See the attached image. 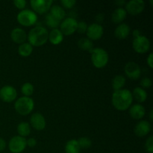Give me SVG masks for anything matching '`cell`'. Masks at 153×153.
<instances>
[{"label":"cell","instance_id":"obj_37","mask_svg":"<svg viewBox=\"0 0 153 153\" xmlns=\"http://www.w3.org/2000/svg\"><path fill=\"white\" fill-rule=\"evenodd\" d=\"M146 61H147L148 65L149 66L150 68H152L153 67V54L150 53L149 55V56L147 57V59H146Z\"/></svg>","mask_w":153,"mask_h":153},{"label":"cell","instance_id":"obj_1","mask_svg":"<svg viewBox=\"0 0 153 153\" xmlns=\"http://www.w3.org/2000/svg\"><path fill=\"white\" fill-rule=\"evenodd\" d=\"M111 101L115 108L119 111H125L128 109L132 103V94L128 89L114 91L112 94Z\"/></svg>","mask_w":153,"mask_h":153},{"label":"cell","instance_id":"obj_4","mask_svg":"<svg viewBox=\"0 0 153 153\" xmlns=\"http://www.w3.org/2000/svg\"><path fill=\"white\" fill-rule=\"evenodd\" d=\"M34 107L32 98L28 97H22L18 99L14 104L15 110L20 115H28L31 113Z\"/></svg>","mask_w":153,"mask_h":153},{"label":"cell","instance_id":"obj_18","mask_svg":"<svg viewBox=\"0 0 153 153\" xmlns=\"http://www.w3.org/2000/svg\"><path fill=\"white\" fill-rule=\"evenodd\" d=\"M131 28L126 23H120L114 30V35L117 38L125 39L129 34Z\"/></svg>","mask_w":153,"mask_h":153},{"label":"cell","instance_id":"obj_8","mask_svg":"<svg viewBox=\"0 0 153 153\" xmlns=\"http://www.w3.org/2000/svg\"><path fill=\"white\" fill-rule=\"evenodd\" d=\"M78 22L75 18H65L60 24V30L64 35H70L76 31Z\"/></svg>","mask_w":153,"mask_h":153},{"label":"cell","instance_id":"obj_26","mask_svg":"<svg viewBox=\"0 0 153 153\" xmlns=\"http://www.w3.org/2000/svg\"><path fill=\"white\" fill-rule=\"evenodd\" d=\"M78 46L82 50L91 52L94 49V43L88 37H82L78 41Z\"/></svg>","mask_w":153,"mask_h":153},{"label":"cell","instance_id":"obj_2","mask_svg":"<svg viewBox=\"0 0 153 153\" xmlns=\"http://www.w3.org/2000/svg\"><path fill=\"white\" fill-rule=\"evenodd\" d=\"M48 36L49 32L46 28L41 25H37L30 30L27 38L31 46H39L43 45L47 41Z\"/></svg>","mask_w":153,"mask_h":153},{"label":"cell","instance_id":"obj_5","mask_svg":"<svg viewBox=\"0 0 153 153\" xmlns=\"http://www.w3.org/2000/svg\"><path fill=\"white\" fill-rule=\"evenodd\" d=\"M37 20V16L36 13L30 9L22 10L17 14V21L25 26H31L35 24Z\"/></svg>","mask_w":153,"mask_h":153},{"label":"cell","instance_id":"obj_20","mask_svg":"<svg viewBox=\"0 0 153 153\" xmlns=\"http://www.w3.org/2000/svg\"><path fill=\"white\" fill-rule=\"evenodd\" d=\"M127 12L125 8L119 7L115 9L111 15V19L114 23H121L126 19Z\"/></svg>","mask_w":153,"mask_h":153},{"label":"cell","instance_id":"obj_10","mask_svg":"<svg viewBox=\"0 0 153 153\" xmlns=\"http://www.w3.org/2000/svg\"><path fill=\"white\" fill-rule=\"evenodd\" d=\"M86 33L90 40H99L104 34V28L100 24L92 23L88 26Z\"/></svg>","mask_w":153,"mask_h":153},{"label":"cell","instance_id":"obj_31","mask_svg":"<svg viewBox=\"0 0 153 153\" xmlns=\"http://www.w3.org/2000/svg\"><path fill=\"white\" fill-rule=\"evenodd\" d=\"M145 149L148 153H153V137L150 136L145 143Z\"/></svg>","mask_w":153,"mask_h":153},{"label":"cell","instance_id":"obj_15","mask_svg":"<svg viewBox=\"0 0 153 153\" xmlns=\"http://www.w3.org/2000/svg\"><path fill=\"white\" fill-rule=\"evenodd\" d=\"M31 125L36 130H43L46 127V120L40 113H34L30 118Z\"/></svg>","mask_w":153,"mask_h":153},{"label":"cell","instance_id":"obj_7","mask_svg":"<svg viewBox=\"0 0 153 153\" xmlns=\"http://www.w3.org/2000/svg\"><path fill=\"white\" fill-rule=\"evenodd\" d=\"M133 49L137 53H145L150 48V42L146 37L140 35L134 37L132 42Z\"/></svg>","mask_w":153,"mask_h":153},{"label":"cell","instance_id":"obj_42","mask_svg":"<svg viewBox=\"0 0 153 153\" xmlns=\"http://www.w3.org/2000/svg\"><path fill=\"white\" fill-rule=\"evenodd\" d=\"M152 114H153V111L151 110L150 111H149V119H150V120H153Z\"/></svg>","mask_w":153,"mask_h":153},{"label":"cell","instance_id":"obj_38","mask_svg":"<svg viewBox=\"0 0 153 153\" xmlns=\"http://www.w3.org/2000/svg\"><path fill=\"white\" fill-rule=\"evenodd\" d=\"M6 147V141L2 138L0 137V152L4 150Z\"/></svg>","mask_w":153,"mask_h":153},{"label":"cell","instance_id":"obj_28","mask_svg":"<svg viewBox=\"0 0 153 153\" xmlns=\"http://www.w3.org/2000/svg\"><path fill=\"white\" fill-rule=\"evenodd\" d=\"M45 21H46V25L50 27V28H52V29L53 28H58V27L61 24V21L57 19V18H55L54 16H52L50 13L46 14V20Z\"/></svg>","mask_w":153,"mask_h":153},{"label":"cell","instance_id":"obj_13","mask_svg":"<svg viewBox=\"0 0 153 153\" xmlns=\"http://www.w3.org/2000/svg\"><path fill=\"white\" fill-rule=\"evenodd\" d=\"M52 2V0H31L30 4L34 11L42 14L50 9Z\"/></svg>","mask_w":153,"mask_h":153},{"label":"cell","instance_id":"obj_12","mask_svg":"<svg viewBox=\"0 0 153 153\" xmlns=\"http://www.w3.org/2000/svg\"><path fill=\"white\" fill-rule=\"evenodd\" d=\"M145 7L143 0H131L126 4V10L131 15H137L141 13Z\"/></svg>","mask_w":153,"mask_h":153},{"label":"cell","instance_id":"obj_29","mask_svg":"<svg viewBox=\"0 0 153 153\" xmlns=\"http://www.w3.org/2000/svg\"><path fill=\"white\" fill-rule=\"evenodd\" d=\"M21 92L25 97H29L34 93V86L30 82H25L21 87Z\"/></svg>","mask_w":153,"mask_h":153},{"label":"cell","instance_id":"obj_33","mask_svg":"<svg viewBox=\"0 0 153 153\" xmlns=\"http://www.w3.org/2000/svg\"><path fill=\"white\" fill-rule=\"evenodd\" d=\"M152 80L148 77L143 78V79H142L141 81H140V85H141L142 88H149V87L152 86ZM141 87H140V88H141Z\"/></svg>","mask_w":153,"mask_h":153},{"label":"cell","instance_id":"obj_21","mask_svg":"<svg viewBox=\"0 0 153 153\" xmlns=\"http://www.w3.org/2000/svg\"><path fill=\"white\" fill-rule=\"evenodd\" d=\"M131 94H132L133 99H134L137 102H139V104L145 102L147 99V92L140 87H137L134 88Z\"/></svg>","mask_w":153,"mask_h":153},{"label":"cell","instance_id":"obj_19","mask_svg":"<svg viewBox=\"0 0 153 153\" xmlns=\"http://www.w3.org/2000/svg\"><path fill=\"white\" fill-rule=\"evenodd\" d=\"M48 40L50 41L51 43L54 45L60 44L64 40V34L58 28H53L49 33Z\"/></svg>","mask_w":153,"mask_h":153},{"label":"cell","instance_id":"obj_3","mask_svg":"<svg viewBox=\"0 0 153 153\" xmlns=\"http://www.w3.org/2000/svg\"><path fill=\"white\" fill-rule=\"evenodd\" d=\"M91 61L97 68H102L108 62L109 56L107 51L102 48H95L91 51Z\"/></svg>","mask_w":153,"mask_h":153},{"label":"cell","instance_id":"obj_36","mask_svg":"<svg viewBox=\"0 0 153 153\" xmlns=\"http://www.w3.org/2000/svg\"><path fill=\"white\" fill-rule=\"evenodd\" d=\"M26 145L29 147H34L37 145V140L34 137H30L26 140Z\"/></svg>","mask_w":153,"mask_h":153},{"label":"cell","instance_id":"obj_22","mask_svg":"<svg viewBox=\"0 0 153 153\" xmlns=\"http://www.w3.org/2000/svg\"><path fill=\"white\" fill-rule=\"evenodd\" d=\"M50 12L49 13L52 15V16H55V18H57L58 19H59L60 21L62 20L66 16L65 10H64V7H61L60 5H57V4H54V5L51 6L50 9H49Z\"/></svg>","mask_w":153,"mask_h":153},{"label":"cell","instance_id":"obj_14","mask_svg":"<svg viewBox=\"0 0 153 153\" xmlns=\"http://www.w3.org/2000/svg\"><path fill=\"white\" fill-rule=\"evenodd\" d=\"M151 131V124L147 120H140L136 124L134 128L135 134L138 137H144Z\"/></svg>","mask_w":153,"mask_h":153},{"label":"cell","instance_id":"obj_17","mask_svg":"<svg viewBox=\"0 0 153 153\" xmlns=\"http://www.w3.org/2000/svg\"><path fill=\"white\" fill-rule=\"evenodd\" d=\"M129 114L133 119L134 120H140L144 117L146 110H145L144 106L141 104H134L132 106L129 107Z\"/></svg>","mask_w":153,"mask_h":153},{"label":"cell","instance_id":"obj_41","mask_svg":"<svg viewBox=\"0 0 153 153\" xmlns=\"http://www.w3.org/2000/svg\"><path fill=\"white\" fill-rule=\"evenodd\" d=\"M126 3V1H124V0H117V1H116V4H117V5L119 6H123L124 4Z\"/></svg>","mask_w":153,"mask_h":153},{"label":"cell","instance_id":"obj_11","mask_svg":"<svg viewBox=\"0 0 153 153\" xmlns=\"http://www.w3.org/2000/svg\"><path fill=\"white\" fill-rule=\"evenodd\" d=\"M17 97L16 90L10 85H5L0 89V98L5 102H10Z\"/></svg>","mask_w":153,"mask_h":153},{"label":"cell","instance_id":"obj_9","mask_svg":"<svg viewBox=\"0 0 153 153\" xmlns=\"http://www.w3.org/2000/svg\"><path fill=\"white\" fill-rule=\"evenodd\" d=\"M124 71L126 75L133 80L138 79L141 75V69L140 66L134 61H129L127 63L124 67Z\"/></svg>","mask_w":153,"mask_h":153},{"label":"cell","instance_id":"obj_35","mask_svg":"<svg viewBox=\"0 0 153 153\" xmlns=\"http://www.w3.org/2000/svg\"><path fill=\"white\" fill-rule=\"evenodd\" d=\"M13 4L17 8L23 9L26 5V1L25 0H14Z\"/></svg>","mask_w":153,"mask_h":153},{"label":"cell","instance_id":"obj_25","mask_svg":"<svg viewBox=\"0 0 153 153\" xmlns=\"http://www.w3.org/2000/svg\"><path fill=\"white\" fill-rule=\"evenodd\" d=\"M17 132L21 137H27L31 133V126L27 122H21L17 126Z\"/></svg>","mask_w":153,"mask_h":153},{"label":"cell","instance_id":"obj_16","mask_svg":"<svg viewBox=\"0 0 153 153\" xmlns=\"http://www.w3.org/2000/svg\"><path fill=\"white\" fill-rule=\"evenodd\" d=\"M10 37L13 42L22 44V43H25L26 40L27 34L23 28L16 27V28H13L10 32Z\"/></svg>","mask_w":153,"mask_h":153},{"label":"cell","instance_id":"obj_23","mask_svg":"<svg viewBox=\"0 0 153 153\" xmlns=\"http://www.w3.org/2000/svg\"><path fill=\"white\" fill-rule=\"evenodd\" d=\"M81 148L78 140L76 139H72L67 142L65 146L66 153H80Z\"/></svg>","mask_w":153,"mask_h":153},{"label":"cell","instance_id":"obj_6","mask_svg":"<svg viewBox=\"0 0 153 153\" xmlns=\"http://www.w3.org/2000/svg\"><path fill=\"white\" fill-rule=\"evenodd\" d=\"M26 139L19 135L13 136L8 143V147L12 153H21L26 147Z\"/></svg>","mask_w":153,"mask_h":153},{"label":"cell","instance_id":"obj_40","mask_svg":"<svg viewBox=\"0 0 153 153\" xmlns=\"http://www.w3.org/2000/svg\"><path fill=\"white\" fill-rule=\"evenodd\" d=\"M141 35L140 34V31H139L138 29H135L134 31H133V36H134V38L136 37H138V36Z\"/></svg>","mask_w":153,"mask_h":153},{"label":"cell","instance_id":"obj_34","mask_svg":"<svg viewBox=\"0 0 153 153\" xmlns=\"http://www.w3.org/2000/svg\"><path fill=\"white\" fill-rule=\"evenodd\" d=\"M61 3L64 7L71 8V7H73L74 4H76V0H61Z\"/></svg>","mask_w":153,"mask_h":153},{"label":"cell","instance_id":"obj_32","mask_svg":"<svg viewBox=\"0 0 153 153\" xmlns=\"http://www.w3.org/2000/svg\"><path fill=\"white\" fill-rule=\"evenodd\" d=\"M87 28H88V24L85 21H81V22H78L77 28H76V31H78V32L83 34V33L86 32Z\"/></svg>","mask_w":153,"mask_h":153},{"label":"cell","instance_id":"obj_27","mask_svg":"<svg viewBox=\"0 0 153 153\" xmlns=\"http://www.w3.org/2000/svg\"><path fill=\"white\" fill-rule=\"evenodd\" d=\"M32 52L33 46H31L29 43H27V42L22 43L18 47V52L21 56L28 57L32 53Z\"/></svg>","mask_w":153,"mask_h":153},{"label":"cell","instance_id":"obj_30","mask_svg":"<svg viewBox=\"0 0 153 153\" xmlns=\"http://www.w3.org/2000/svg\"><path fill=\"white\" fill-rule=\"evenodd\" d=\"M77 140L81 149H88L91 147L92 145V141L88 137H82Z\"/></svg>","mask_w":153,"mask_h":153},{"label":"cell","instance_id":"obj_24","mask_svg":"<svg viewBox=\"0 0 153 153\" xmlns=\"http://www.w3.org/2000/svg\"><path fill=\"white\" fill-rule=\"evenodd\" d=\"M126 84V78L122 75H117L111 81L112 88L114 91L121 90Z\"/></svg>","mask_w":153,"mask_h":153},{"label":"cell","instance_id":"obj_39","mask_svg":"<svg viewBox=\"0 0 153 153\" xmlns=\"http://www.w3.org/2000/svg\"><path fill=\"white\" fill-rule=\"evenodd\" d=\"M103 18H104V16H103L102 13H98V14L97 15V16H96V19H97V20L100 23L102 22V21L103 20ZM100 23H99V24H100Z\"/></svg>","mask_w":153,"mask_h":153}]
</instances>
